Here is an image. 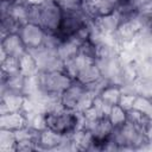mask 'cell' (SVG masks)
Segmentation results:
<instances>
[{
	"mask_svg": "<svg viewBox=\"0 0 152 152\" xmlns=\"http://www.w3.org/2000/svg\"><path fill=\"white\" fill-rule=\"evenodd\" d=\"M94 97L95 95L90 94L83 83L74 80L71 84L61 94L59 100L64 108L76 112H83L93 104Z\"/></svg>",
	"mask_w": 152,
	"mask_h": 152,
	"instance_id": "cell-1",
	"label": "cell"
},
{
	"mask_svg": "<svg viewBox=\"0 0 152 152\" xmlns=\"http://www.w3.org/2000/svg\"><path fill=\"white\" fill-rule=\"evenodd\" d=\"M39 88L42 94L53 97H61V94L74 81L63 69L58 70H39Z\"/></svg>",
	"mask_w": 152,
	"mask_h": 152,
	"instance_id": "cell-2",
	"label": "cell"
},
{
	"mask_svg": "<svg viewBox=\"0 0 152 152\" xmlns=\"http://www.w3.org/2000/svg\"><path fill=\"white\" fill-rule=\"evenodd\" d=\"M63 18V10L56 1L45 0L40 5L39 25L48 34H56Z\"/></svg>",
	"mask_w": 152,
	"mask_h": 152,
	"instance_id": "cell-3",
	"label": "cell"
},
{
	"mask_svg": "<svg viewBox=\"0 0 152 152\" xmlns=\"http://www.w3.org/2000/svg\"><path fill=\"white\" fill-rule=\"evenodd\" d=\"M88 21H90L82 11H72V12H64L63 11V18L62 23L59 25L58 31L56 32V37L61 40L71 38L76 34V32Z\"/></svg>",
	"mask_w": 152,
	"mask_h": 152,
	"instance_id": "cell-4",
	"label": "cell"
},
{
	"mask_svg": "<svg viewBox=\"0 0 152 152\" xmlns=\"http://www.w3.org/2000/svg\"><path fill=\"white\" fill-rule=\"evenodd\" d=\"M18 33L21 37L27 51H32L43 46L48 34L40 25L30 21L24 23Z\"/></svg>",
	"mask_w": 152,
	"mask_h": 152,
	"instance_id": "cell-5",
	"label": "cell"
},
{
	"mask_svg": "<svg viewBox=\"0 0 152 152\" xmlns=\"http://www.w3.org/2000/svg\"><path fill=\"white\" fill-rule=\"evenodd\" d=\"M26 51L27 49L19 33H10L1 37V46H0L1 59H4L5 57L20 58Z\"/></svg>",
	"mask_w": 152,
	"mask_h": 152,
	"instance_id": "cell-6",
	"label": "cell"
},
{
	"mask_svg": "<svg viewBox=\"0 0 152 152\" xmlns=\"http://www.w3.org/2000/svg\"><path fill=\"white\" fill-rule=\"evenodd\" d=\"M26 126H27V116L21 110L8 112L0 115V128L15 132Z\"/></svg>",
	"mask_w": 152,
	"mask_h": 152,
	"instance_id": "cell-7",
	"label": "cell"
},
{
	"mask_svg": "<svg viewBox=\"0 0 152 152\" xmlns=\"http://www.w3.org/2000/svg\"><path fill=\"white\" fill-rule=\"evenodd\" d=\"M25 95L12 91H1L0 115L8 112H19L23 108Z\"/></svg>",
	"mask_w": 152,
	"mask_h": 152,
	"instance_id": "cell-8",
	"label": "cell"
},
{
	"mask_svg": "<svg viewBox=\"0 0 152 152\" xmlns=\"http://www.w3.org/2000/svg\"><path fill=\"white\" fill-rule=\"evenodd\" d=\"M122 93H124V88L121 84H118L114 82H108L103 87V89L99 93L97 96L103 101V103L112 107L114 104H119Z\"/></svg>",
	"mask_w": 152,
	"mask_h": 152,
	"instance_id": "cell-9",
	"label": "cell"
},
{
	"mask_svg": "<svg viewBox=\"0 0 152 152\" xmlns=\"http://www.w3.org/2000/svg\"><path fill=\"white\" fill-rule=\"evenodd\" d=\"M101 77H103L102 75V71L99 66V64L95 62H91L89 64H87L86 66H83L80 71H78V75L76 77V80L81 83H83L84 86H88L97 80H100Z\"/></svg>",
	"mask_w": 152,
	"mask_h": 152,
	"instance_id": "cell-10",
	"label": "cell"
},
{
	"mask_svg": "<svg viewBox=\"0 0 152 152\" xmlns=\"http://www.w3.org/2000/svg\"><path fill=\"white\" fill-rule=\"evenodd\" d=\"M80 44L81 43L75 37H71V38L61 40L59 44H58V46H57V55H58V57L63 62L66 61V59H69V58L75 57L78 53Z\"/></svg>",
	"mask_w": 152,
	"mask_h": 152,
	"instance_id": "cell-11",
	"label": "cell"
},
{
	"mask_svg": "<svg viewBox=\"0 0 152 152\" xmlns=\"http://www.w3.org/2000/svg\"><path fill=\"white\" fill-rule=\"evenodd\" d=\"M94 21L103 34H113L120 24V19L115 12L106 15H99Z\"/></svg>",
	"mask_w": 152,
	"mask_h": 152,
	"instance_id": "cell-12",
	"label": "cell"
},
{
	"mask_svg": "<svg viewBox=\"0 0 152 152\" xmlns=\"http://www.w3.org/2000/svg\"><path fill=\"white\" fill-rule=\"evenodd\" d=\"M19 70L24 76H33L39 72L38 63L30 51H26L19 58Z\"/></svg>",
	"mask_w": 152,
	"mask_h": 152,
	"instance_id": "cell-13",
	"label": "cell"
},
{
	"mask_svg": "<svg viewBox=\"0 0 152 152\" xmlns=\"http://www.w3.org/2000/svg\"><path fill=\"white\" fill-rule=\"evenodd\" d=\"M28 10H30V4H27L25 0H13L8 11V14L20 21L21 24L27 23V17H28Z\"/></svg>",
	"mask_w": 152,
	"mask_h": 152,
	"instance_id": "cell-14",
	"label": "cell"
},
{
	"mask_svg": "<svg viewBox=\"0 0 152 152\" xmlns=\"http://www.w3.org/2000/svg\"><path fill=\"white\" fill-rule=\"evenodd\" d=\"M15 135L13 131L0 128V151L10 152L15 151Z\"/></svg>",
	"mask_w": 152,
	"mask_h": 152,
	"instance_id": "cell-15",
	"label": "cell"
},
{
	"mask_svg": "<svg viewBox=\"0 0 152 152\" xmlns=\"http://www.w3.org/2000/svg\"><path fill=\"white\" fill-rule=\"evenodd\" d=\"M0 19H1V37L10 33H18L23 25L20 21L14 19L10 14L5 17H0Z\"/></svg>",
	"mask_w": 152,
	"mask_h": 152,
	"instance_id": "cell-16",
	"label": "cell"
},
{
	"mask_svg": "<svg viewBox=\"0 0 152 152\" xmlns=\"http://www.w3.org/2000/svg\"><path fill=\"white\" fill-rule=\"evenodd\" d=\"M108 118L114 127H119L127 121V110H125L120 104H114L110 107Z\"/></svg>",
	"mask_w": 152,
	"mask_h": 152,
	"instance_id": "cell-17",
	"label": "cell"
},
{
	"mask_svg": "<svg viewBox=\"0 0 152 152\" xmlns=\"http://www.w3.org/2000/svg\"><path fill=\"white\" fill-rule=\"evenodd\" d=\"M20 72L19 70V58L5 57L1 59V78H5L10 75Z\"/></svg>",
	"mask_w": 152,
	"mask_h": 152,
	"instance_id": "cell-18",
	"label": "cell"
},
{
	"mask_svg": "<svg viewBox=\"0 0 152 152\" xmlns=\"http://www.w3.org/2000/svg\"><path fill=\"white\" fill-rule=\"evenodd\" d=\"M135 64H137L139 78L152 81V59H150V58L138 59L135 62Z\"/></svg>",
	"mask_w": 152,
	"mask_h": 152,
	"instance_id": "cell-19",
	"label": "cell"
},
{
	"mask_svg": "<svg viewBox=\"0 0 152 152\" xmlns=\"http://www.w3.org/2000/svg\"><path fill=\"white\" fill-rule=\"evenodd\" d=\"M148 118H150L148 114H146V113H144V112H141L137 108H132V109L127 110V121L137 125L140 128L146 124Z\"/></svg>",
	"mask_w": 152,
	"mask_h": 152,
	"instance_id": "cell-20",
	"label": "cell"
},
{
	"mask_svg": "<svg viewBox=\"0 0 152 152\" xmlns=\"http://www.w3.org/2000/svg\"><path fill=\"white\" fill-rule=\"evenodd\" d=\"M120 6V0H100L97 6L99 15H106L114 13Z\"/></svg>",
	"mask_w": 152,
	"mask_h": 152,
	"instance_id": "cell-21",
	"label": "cell"
},
{
	"mask_svg": "<svg viewBox=\"0 0 152 152\" xmlns=\"http://www.w3.org/2000/svg\"><path fill=\"white\" fill-rule=\"evenodd\" d=\"M135 99H137V94H135V93L124 90V93H122V95H121V97H120L119 104H120L125 110H129V109H132V108L134 107Z\"/></svg>",
	"mask_w": 152,
	"mask_h": 152,
	"instance_id": "cell-22",
	"label": "cell"
},
{
	"mask_svg": "<svg viewBox=\"0 0 152 152\" xmlns=\"http://www.w3.org/2000/svg\"><path fill=\"white\" fill-rule=\"evenodd\" d=\"M36 150H38V145L34 139H25L15 142V152H30Z\"/></svg>",
	"mask_w": 152,
	"mask_h": 152,
	"instance_id": "cell-23",
	"label": "cell"
},
{
	"mask_svg": "<svg viewBox=\"0 0 152 152\" xmlns=\"http://www.w3.org/2000/svg\"><path fill=\"white\" fill-rule=\"evenodd\" d=\"M83 0H57L56 2L59 5V7L64 12H72V11H80L82 7Z\"/></svg>",
	"mask_w": 152,
	"mask_h": 152,
	"instance_id": "cell-24",
	"label": "cell"
},
{
	"mask_svg": "<svg viewBox=\"0 0 152 152\" xmlns=\"http://www.w3.org/2000/svg\"><path fill=\"white\" fill-rule=\"evenodd\" d=\"M141 131H142V134H144L145 139L147 140V142L152 144V116L148 118L146 124L141 127Z\"/></svg>",
	"mask_w": 152,
	"mask_h": 152,
	"instance_id": "cell-25",
	"label": "cell"
},
{
	"mask_svg": "<svg viewBox=\"0 0 152 152\" xmlns=\"http://www.w3.org/2000/svg\"><path fill=\"white\" fill-rule=\"evenodd\" d=\"M151 2H152V0H131V5L138 11H141Z\"/></svg>",
	"mask_w": 152,
	"mask_h": 152,
	"instance_id": "cell-26",
	"label": "cell"
},
{
	"mask_svg": "<svg viewBox=\"0 0 152 152\" xmlns=\"http://www.w3.org/2000/svg\"><path fill=\"white\" fill-rule=\"evenodd\" d=\"M27 4H30V5H40V4H43L45 0H25Z\"/></svg>",
	"mask_w": 152,
	"mask_h": 152,
	"instance_id": "cell-27",
	"label": "cell"
},
{
	"mask_svg": "<svg viewBox=\"0 0 152 152\" xmlns=\"http://www.w3.org/2000/svg\"><path fill=\"white\" fill-rule=\"evenodd\" d=\"M52 1H57V0H52Z\"/></svg>",
	"mask_w": 152,
	"mask_h": 152,
	"instance_id": "cell-28",
	"label": "cell"
}]
</instances>
